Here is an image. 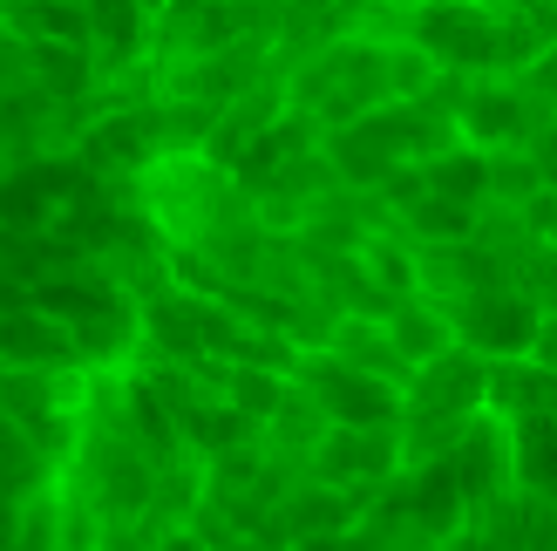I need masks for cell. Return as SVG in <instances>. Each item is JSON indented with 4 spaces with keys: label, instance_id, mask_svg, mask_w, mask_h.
I'll return each mask as SVG.
<instances>
[{
    "label": "cell",
    "instance_id": "1",
    "mask_svg": "<svg viewBox=\"0 0 557 551\" xmlns=\"http://www.w3.org/2000/svg\"><path fill=\"white\" fill-rule=\"evenodd\" d=\"M408 48H422L442 75H496V14L476 0H422L408 21Z\"/></svg>",
    "mask_w": 557,
    "mask_h": 551
},
{
    "label": "cell",
    "instance_id": "2",
    "mask_svg": "<svg viewBox=\"0 0 557 551\" xmlns=\"http://www.w3.org/2000/svg\"><path fill=\"white\" fill-rule=\"evenodd\" d=\"M537 299H523L517 286H483V293H462L449 307V334L456 347H469L476 362H510V354H531L537 341Z\"/></svg>",
    "mask_w": 557,
    "mask_h": 551
},
{
    "label": "cell",
    "instance_id": "3",
    "mask_svg": "<svg viewBox=\"0 0 557 551\" xmlns=\"http://www.w3.org/2000/svg\"><path fill=\"white\" fill-rule=\"evenodd\" d=\"M531 123H537V102L523 96V82H510V75H476L456 96V144L483 150V157L517 150Z\"/></svg>",
    "mask_w": 557,
    "mask_h": 551
},
{
    "label": "cell",
    "instance_id": "4",
    "mask_svg": "<svg viewBox=\"0 0 557 551\" xmlns=\"http://www.w3.org/2000/svg\"><path fill=\"white\" fill-rule=\"evenodd\" d=\"M293 375L299 381H313V402H320V416H341L347 429H381V423H395V381H374V375H360V368H347V362H333V354L320 347V354H299L293 362Z\"/></svg>",
    "mask_w": 557,
    "mask_h": 551
},
{
    "label": "cell",
    "instance_id": "5",
    "mask_svg": "<svg viewBox=\"0 0 557 551\" xmlns=\"http://www.w3.org/2000/svg\"><path fill=\"white\" fill-rule=\"evenodd\" d=\"M0 368H41V375H69L82 368V354L69 341L62 320H48L41 307H0Z\"/></svg>",
    "mask_w": 557,
    "mask_h": 551
},
{
    "label": "cell",
    "instance_id": "6",
    "mask_svg": "<svg viewBox=\"0 0 557 551\" xmlns=\"http://www.w3.org/2000/svg\"><path fill=\"white\" fill-rule=\"evenodd\" d=\"M96 54L89 48H62V41H27V89L41 102H89L96 96Z\"/></svg>",
    "mask_w": 557,
    "mask_h": 551
},
{
    "label": "cell",
    "instance_id": "7",
    "mask_svg": "<svg viewBox=\"0 0 557 551\" xmlns=\"http://www.w3.org/2000/svg\"><path fill=\"white\" fill-rule=\"evenodd\" d=\"M333 362H347V368H360V375H374V381H401L408 375V362L395 354V341H387V327L374 320V314H341L326 327V341H320Z\"/></svg>",
    "mask_w": 557,
    "mask_h": 551
},
{
    "label": "cell",
    "instance_id": "8",
    "mask_svg": "<svg viewBox=\"0 0 557 551\" xmlns=\"http://www.w3.org/2000/svg\"><path fill=\"white\" fill-rule=\"evenodd\" d=\"M381 327H387V341H395V354H401L408 368H422V362H435L442 347H456V334H449V314H442V307H429L422 293L395 299Z\"/></svg>",
    "mask_w": 557,
    "mask_h": 551
},
{
    "label": "cell",
    "instance_id": "9",
    "mask_svg": "<svg viewBox=\"0 0 557 551\" xmlns=\"http://www.w3.org/2000/svg\"><path fill=\"white\" fill-rule=\"evenodd\" d=\"M422 191H435V198H449V205H469L476 211L490 198V157L483 150H469V144H449V150H435L422 163Z\"/></svg>",
    "mask_w": 557,
    "mask_h": 551
},
{
    "label": "cell",
    "instance_id": "10",
    "mask_svg": "<svg viewBox=\"0 0 557 551\" xmlns=\"http://www.w3.org/2000/svg\"><path fill=\"white\" fill-rule=\"evenodd\" d=\"M401 238L408 245H469V238H476V211H469V205H449V198H435V191H422V198H408L401 211Z\"/></svg>",
    "mask_w": 557,
    "mask_h": 551
},
{
    "label": "cell",
    "instance_id": "11",
    "mask_svg": "<svg viewBox=\"0 0 557 551\" xmlns=\"http://www.w3.org/2000/svg\"><path fill=\"white\" fill-rule=\"evenodd\" d=\"M517 463H523V477L531 483H557V416H537L517 429Z\"/></svg>",
    "mask_w": 557,
    "mask_h": 551
},
{
    "label": "cell",
    "instance_id": "12",
    "mask_svg": "<svg viewBox=\"0 0 557 551\" xmlns=\"http://www.w3.org/2000/svg\"><path fill=\"white\" fill-rule=\"evenodd\" d=\"M523 163L537 171V191H557V117H537L531 130H523Z\"/></svg>",
    "mask_w": 557,
    "mask_h": 551
},
{
    "label": "cell",
    "instance_id": "13",
    "mask_svg": "<svg viewBox=\"0 0 557 551\" xmlns=\"http://www.w3.org/2000/svg\"><path fill=\"white\" fill-rule=\"evenodd\" d=\"M517 82H523V89H531L537 102H550V109H557V41H550V48L537 54V62L517 75Z\"/></svg>",
    "mask_w": 557,
    "mask_h": 551
},
{
    "label": "cell",
    "instance_id": "14",
    "mask_svg": "<svg viewBox=\"0 0 557 551\" xmlns=\"http://www.w3.org/2000/svg\"><path fill=\"white\" fill-rule=\"evenodd\" d=\"M523 218H531V232H537L544 245H557V191H537V198L523 205Z\"/></svg>",
    "mask_w": 557,
    "mask_h": 551
},
{
    "label": "cell",
    "instance_id": "15",
    "mask_svg": "<svg viewBox=\"0 0 557 551\" xmlns=\"http://www.w3.org/2000/svg\"><path fill=\"white\" fill-rule=\"evenodd\" d=\"M531 354H537L544 375H557V314H537V341H531Z\"/></svg>",
    "mask_w": 557,
    "mask_h": 551
}]
</instances>
